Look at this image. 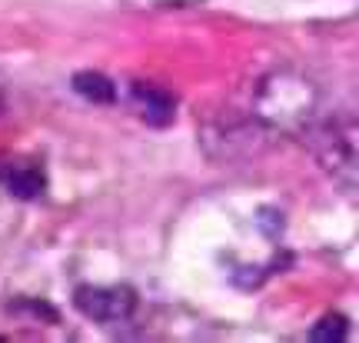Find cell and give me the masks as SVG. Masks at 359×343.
Segmentation results:
<instances>
[{
	"label": "cell",
	"instance_id": "5b68a950",
	"mask_svg": "<svg viewBox=\"0 0 359 343\" xmlns=\"http://www.w3.org/2000/svg\"><path fill=\"white\" fill-rule=\"evenodd\" d=\"M133 101L140 107V117L147 124H154V127H167L173 120V107L177 103H173L167 90L150 87V84H133Z\"/></svg>",
	"mask_w": 359,
	"mask_h": 343
},
{
	"label": "cell",
	"instance_id": "3957f363",
	"mask_svg": "<svg viewBox=\"0 0 359 343\" xmlns=\"http://www.w3.org/2000/svg\"><path fill=\"white\" fill-rule=\"evenodd\" d=\"M74 306L93 323H127L137 310V293L133 287H77Z\"/></svg>",
	"mask_w": 359,
	"mask_h": 343
},
{
	"label": "cell",
	"instance_id": "8992f818",
	"mask_svg": "<svg viewBox=\"0 0 359 343\" xmlns=\"http://www.w3.org/2000/svg\"><path fill=\"white\" fill-rule=\"evenodd\" d=\"M74 90L83 93V97L93 103H114V97H116L114 84H110L103 74H77L74 77Z\"/></svg>",
	"mask_w": 359,
	"mask_h": 343
},
{
	"label": "cell",
	"instance_id": "ba28073f",
	"mask_svg": "<svg viewBox=\"0 0 359 343\" xmlns=\"http://www.w3.org/2000/svg\"><path fill=\"white\" fill-rule=\"evenodd\" d=\"M133 11H163V7H190V4H203V0H120Z\"/></svg>",
	"mask_w": 359,
	"mask_h": 343
},
{
	"label": "cell",
	"instance_id": "6da1fadb",
	"mask_svg": "<svg viewBox=\"0 0 359 343\" xmlns=\"http://www.w3.org/2000/svg\"><path fill=\"white\" fill-rule=\"evenodd\" d=\"M320 93L313 80L293 70H276L259 80L253 114L263 127L280 130V134H306L316 120Z\"/></svg>",
	"mask_w": 359,
	"mask_h": 343
},
{
	"label": "cell",
	"instance_id": "277c9868",
	"mask_svg": "<svg viewBox=\"0 0 359 343\" xmlns=\"http://www.w3.org/2000/svg\"><path fill=\"white\" fill-rule=\"evenodd\" d=\"M0 183L17 197V200H37L43 187H47V177L37 164H27V160H11V164L0 167Z\"/></svg>",
	"mask_w": 359,
	"mask_h": 343
},
{
	"label": "cell",
	"instance_id": "9c48e42d",
	"mask_svg": "<svg viewBox=\"0 0 359 343\" xmlns=\"http://www.w3.org/2000/svg\"><path fill=\"white\" fill-rule=\"evenodd\" d=\"M0 114H4V101H0Z\"/></svg>",
	"mask_w": 359,
	"mask_h": 343
},
{
	"label": "cell",
	"instance_id": "52a82bcc",
	"mask_svg": "<svg viewBox=\"0 0 359 343\" xmlns=\"http://www.w3.org/2000/svg\"><path fill=\"white\" fill-rule=\"evenodd\" d=\"M346 337V317H339V313H330V317H323L313 330H309V340L316 343H339Z\"/></svg>",
	"mask_w": 359,
	"mask_h": 343
},
{
	"label": "cell",
	"instance_id": "7a4b0ae2",
	"mask_svg": "<svg viewBox=\"0 0 359 343\" xmlns=\"http://www.w3.org/2000/svg\"><path fill=\"white\" fill-rule=\"evenodd\" d=\"M309 150L330 177L359 193V117H336L306 130Z\"/></svg>",
	"mask_w": 359,
	"mask_h": 343
}]
</instances>
